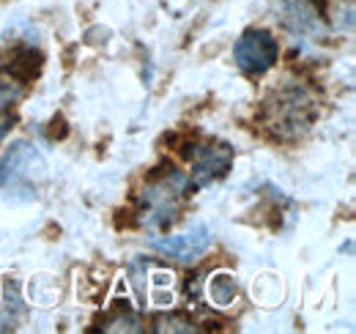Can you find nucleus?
<instances>
[{
  "instance_id": "1",
  "label": "nucleus",
  "mask_w": 356,
  "mask_h": 334,
  "mask_svg": "<svg viewBox=\"0 0 356 334\" xmlns=\"http://www.w3.org/2000/svg\"><path fill=\"white\" fill-rule=\"evenodd\" d=\"M315 116H318L315 99L310 90L299 83L274 88L261 107L264 126L274 137H282V140L305 134L315 121Z\"/></svg>"
},
{
  "instance_id": "2",
  "label": "nucleus",
  "mask_w": 356,
  "mask_h": 334,
  "mask_svg": "<svg viewBox=\"0 0 356 334\" xmlns=\"http://www.w3.org/2000/svg\"><path fill=\"white\" fill-rule=\"evenodd\" d=\"M184 195H186V178H184V173L168 167L165 173L151 175V181L140 192L137 219L145 228H154V230L170 228L178 219Z\"/></svg>"
},
{
  "instance_id": "3",
  "label": "nucleus",
  "mask_w": 356,
  "mask_h": 334,
  "mask_svg": "<svg viewBox=\"0 0 356 334\" xmlns=\"http://www.w3.org/2000/svg\"><path fill=\"white\" fill-rule=\"evenodd\" d=\"M47 175L44 157L25 140L14 143L0 159V192L14 203L36 200L39 181Z\"/></svg>"
},
{
  "instance_id": "4",
  "label": "nucleus",
  "mask_w": 356,
  "mask_h": 334,
  "mask_svg": "<svg viewBox=\"0 0 356 334\" xmlns=\"http://www.w3.org/2000/svg\"><path fill=\"white\" fill-rule=\"evenodd\" d=\"M233 61L244 74L261 77L280 61V44L268 31L250 28L238 36V42L233 47Z\"/></svg>"
},
{
  "instance_id": "5",
  "label": "nucleus",
  "mask_w": 356,
  "mask_h": 334,
  "mask_svg": "<svg viewBox=\"0 0 356 334\" xmlns=\"http://www.w3.org/2000/svg\"><path fill=\"white\" fill-rule=\"evenodd\" d=\"M192 157V181H186V192H197L214 181H220L233 165V148L227 143H206L186 151Z\"/></svg>"
},
{
  "instance_id": "6",
  "label": "nucleus",
  "mask_w": 356,
  "mask_h": 334,
  "mask_svg": "<svg viewBox=\"0 0 356 334\" xmlns=\"http://www.w3.org/2000/svg\"><path fill=\"white\" fill-rule=\"evenodd\" d=\"M156 252L181 260V263H189L195 257H200L203 252L211 247V230L203 225V222H195L189 230L178 233V236H168V239H156L154 241Z\"/></svg>"
},
{
  "instance_id": "7",
  "label": "nucleus",
  "mask_w": 356,
  "mask_h": 334,
  "mask_svg": "<svg viewBox=\"0 0 356 334\" xmlns=\"http://www.w3.org/2000/svg\"><path fill=\"white\" fill-rule=\"evenodd\" d=\"M99 329H102V332H143L137 312H134L132 307H127V304L113 307V310L99 321Z\"/></svg>"
},
{
  "instance_id": "8",
  "label": "nucleus",
  "mask_w": 356,
  "mask_h": 334,
  "mask_svg": "<svg viewBox=\"0 0 356 334\" xmlns=\"http://www.w3.org/2000/svg\"><path fill=\"white\" fill-rule=\"evenodd\" d=\"M206 291H209L211 301H214L217 307H227V304H233V301H236V296H238V285H236V277H233V274L220 271V274H214V277L206 283Z\"/></svg>"
},
{
  "instance_id": "9",
  "label": "nucleus",
  "mask_w": 356,
  "mask_h": 334,
  "mask_svg": "<svg viewBox=\"0 0 356 334\" xmlns=\"http://www.w3.org/2000/svg\"><path fill=\"white\" fill-rule=\"evenodd\" d=\"M25 96V85L19 83L17 77H11L8 72L0 69V116L3 113H11L14 104Z\"/></svg>"
},
{
  "instance_id": "10",
  "label": "nucleus",
  "mask_w": 356,
  "mask_h": 334,
  "mask_svg": "<svg viewBox=\"0 0 356 334\" xmlns=\"http://www.w3.org/2000/svg\"><path fill=\"white\" fill-rule=\"evenodd\" d=\"M154 329H156V332H197V326H195L186 315H178V312L159 318Z\"/></svg>"
}]
</instances>
